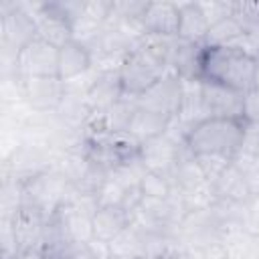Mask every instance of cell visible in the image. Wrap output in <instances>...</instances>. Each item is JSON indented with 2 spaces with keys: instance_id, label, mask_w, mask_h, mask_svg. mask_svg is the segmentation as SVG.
Here are the masks:
<instances>
[{
  "instance_id": "obj_22",
  "label": "cell",
  "mask_w": 259,
  "mask_h": 259,
  "mask_svg": "<svg viewBox=\"0 0 259 259\" xmlns=\"http://www.w3.org/2000/svg\"><path fill=\"white\" fill-rule=\"evenodd\" d=\"M200 259H229V255H227V251L221 247V245H208L206 249H204V253H202V257Z\"/></svg>"
},
{
  "instance_id": "obj_1",
  "label": "cell",
  "mask_w": 259,
  "mask_h": 259,
  "mask_svg": "<svg viewBox=\"0 0 259 259\" xmlns=\"http://www.w3.org/2000/svg\"><path fill=\"white\" fill-rule=\"evenodd\" d=\"M196 81L247 95L259 87V59L243 47L202 45L196 65Z\"/></svg>"
},
{
  "instance_id": "obj_17",
  "label": "cell",
  "mask_w": 259,
  "mask_h": 259,
  "mask_svg": "<svg viewBox=\"0 0 259 259\" xmlns=\"http://www.w3.org/2000/svg\"><path fill=\"white\" fill-rule=\"evenodd\" d=\"M172 121H174L172 117H166L162 113H156V111L136 105V111L132 115V121H130L125 134L130 138H134L138 144H144L148 140H154V138L170 132Z\"/></svg>"
},
{
  "instance_id": "obj_14",
  "label": "cell",
  "mask_w": 259,
  "mask_h": 259,
  "mask_svg": "<svg viewBox=\"0 0 259 259\" xmlns=\"http://www.w3.org/2000/svg\"><path fill=\"white\" fill-rule=\"evenodd\" d=\"M208 188L212 190V194L221 200V202H229V204H245L253 198L249 184L241 172V168L237 166V162H231L210 184Z\"/></svg>"
},
{
  "instance_id": "obj_10",
  "label": "cell",
  "mask_w": 259,
  "mask_h": 259,
  "mask_svg": "<svg viewBox=\"0 0 259 259\" xmlns=\"http://www.w3.org/2000/svg\"><path fill=\"white\" fill-rule=\"evenodd\" d=\"M180 24V4L176 2H146L140 28L142 34L148 36H162V38H176Z\"/></svg>"
},
{
  "instance_id": "obj_5",
  "label": "cell",
  "mask_w": 259,
  "mask_h": 259,
  "mask_svg": "<svg viewBox=\"0 0 259 259\" xmlns=\"http://www.w3.org/2000/svg\"><path fill=\"white\" fill-rule=\"evenodd\" d=\"M0 34H2V47L6 53L12 55V59L32 40L38 36L36 16L28 12L20 4H10L2 8V22H0Z\"/></svg>"
},
{
  "instance_id": "obj_24",
  "label": "cell",
  "mask_w": 259,
  "mask_h": 259,
  "mask_svg": "<svg viewBox=\"0 0 259 259\" xmlns=\"http://www.w3.org/2000/svg\"><path fill=\"white\" fill-rule=\"evenodd\" d=\"M154 259H178V257L172 255V253H164V255H158V257H154Z\"/></svg>"
},
{
  "instance_id": "obj_20",
  "label": "cell",
  "mask_w": 259,
  "mask_h": 259,
  "mask_svg": "<svg viewBox=\"0 0 259 259\" xmlns=\"http://www.w3.org/2000/svg\"><path fill=\"white\" fill-rule=\"evenodd\" d=\"M140 190L144 198H154V200H164L176 194L174 182L170 178V174H162V172H154V170H146L140 176Z\"/></svg>"
},
{
  "instance_id": "obj_2",
  "label": "cell",
  "mask_w": 259,
  "mask_h": 259,
  "mask_svg": "<svg viewBox=\"0 0 259 259\" xmlns=\"http://www.w3.org/2000/svg\"><path fill=\"white\" fill-rule=\"evenodd\" d=\"M245 132V117H198L182 132V144L196 160L233 162L241 152Z\"/></svg>"
},
{
  "instance_id": "obj_9",
  "label": "cell",
  "mask_w": 259,
  "mask_h": 259,
  "mask_svg": "<svg viewBox=\"0 0 259 259\" xmlns=\"http://www.w3.org/2000/svg\"><path fill=\"white\" fill-rule=\"evenodd\" d=\"M49 217L42 214L40 210L28 206V204H18L8 221L16 251L18 249H32L40 247L45 241V229H47Z\"/></svg>"
},
{
  "instance_id": "obj_16",
  "label": "cell",
  "mask_w": 259,
  "mask_h": 259,
  "mask_svg": "<svg viewBox=\"0 0 259 259\" xmlns=\"http://www.w3.org/2000/svg\"><path fill=\"white\" fill-rule=\"evenodd\" d=\"M208 30H210V20H208L202 4L200 2H182L176 38L192 42V45H204Z\"/></svg>"
},
{
  "instance_id": "obj_13",
  "label": "cell",
  "mask_w": 259,
  "mask_h": 259,
  "mask_svg": "<svg viewBox=\"0 0 259 259\" xmlns=\"http://www.w3.org/2000/svg\"><path fill=\"white\" fill-rule=\"evenodd\" d=\"M93 55L91 49L79 40V38H71L69 42H65L59 49V67H57V77L69 85L71 81H77L81 77H85L91 67H93Z\"/></svg>"
},
{
  "instance_id": "obj_15",
  "label": "cell",
  "mask_w": 259,
  "mask_h": 259,
  "mask_svg": "<svg viewBox=\"0 0 259 259\" xmlns=\"http://www.w3.org/2000/svg\"><path fill=\"white\" fill-rule=\"evenodd\" d=\"M83 95L93 113L103 111L109 105H113L115 101H119L123 95H121V87H119L117 69H101L95 75V79L87 85Z\"/></svg>"
},
{
  "instance_id": "obj_3",
  "label": "cell",
  "mask_w": 259,
  "mask_h": 259,
  "mask_svg": "<svg viewBox=\"0 0 259 259\" xmlns=\"http://www.w3.org/2000/svg\"><path fill=\"white\" fill-rule=\"evenodd\" d=\"M73 192V186L65 172L59 170H42L28 180L20 182V198L18 204H28L42 214L51 217Z\"/></svg>"
},
{
  "instance_id": "obj_4",
  "label": "cell",
  "mask_w": 259,
  "mask_h": 259,
  "mask_svg": "<svg viewBox=\"0 0 259 259\" xmlns=\"http://www.w3.org/2000/svg\"><path fill=\"white\" fill-rule=\"evenodd\" d=\"M186 83L188 81H184L180 75H176L174 71H168L146 93H142L136 99V105L146 107L156 113H162L166 117L178 119L182 115L186 99H188Z\"/></svg>"
},
{
  "instance_id": "obj_18",
  "label": "cell",
  "mask_w": 259,
  "mask_h": 259,
  "mask_svg": "<svg viewBox=\"0 0 259 259\" xmlns=\"http://www.w3.org/2000/svg\"><path fill=\"white\" fill-rule=\"evenodd\" d=\"M245 38V28L243 24L235 18V14H229L221 20H217L214 24H210L208 36L204 40V45L210 47H241Z\"/></svg>"
},
{
  "instance_id": "obj_19",
  "label": "cell",
  "mask_w": 259,
  "mask_h": 259,
  "mask_svg": "<svg viewBox=\"0 0 259 259\" xmlns=\"http://www.w3.org/2000/svg\"><path fill=\"white\" fill-rule=\"evenodd\" d=\"M49 259H103L89 241H59L42 247Z\"/></svg>"
},
{
  "instance_id": "obj_7",
  "label": "cell",
  "mask_w": 259,
  "mask_h": 259,
  "mask_svg": "<svg viewBox=\"0 0 259 259\" xmlns=\"http://www.w3.org/2000/svg\"><path fill=\"white\" fill-rule=\"evenodd\" d=\"M198 111L202 117H245V95L221 85L196 81Z\"/></svg>"
},
{
  "instance_id": "obj_6",
  "label": "cell",
  "mask_w": 259,
  "mask_h": 259,
  "mask_svg": "<svg viewBox=\"0 0 259 259\" xmlns=\"http://www.w3.org/2000/svg\"><path fill=\"white\" fill-rule=\"evenodd\" d=\"M14 67L18 79L28 77H57L59 67V49L45 38H32L16 57Z\"/></svg>"
},
{
  "instance_id": "obj_23",
  "label": "cell",
  "mask_w": 259,
  "mask_h": 259,
  "mask_svg": "<svg viewBox=\"0 0 259 259\" xmlns=\"http://www.w3.org/2000/svg\"><path fill=\"white\" fill-rule=\"evenodd\" d=\"M107 259H144V257H134V255H111Z\"/></svg>"
},
{
  "instance_id": "obj_11",
  "label": "cell",
  "mask_w": 259,
  "mask_h": 259,
  "mask_svg": "<svg viewBox=\"0 0 259 259\" xmlns=\"http://www.w3.org/2000/svg\"><path fill=\"white\" fill-rule=\"evenodd\" d=\"M182 152H184L182 140L178 142L176 138L170 136V132L140 144V158H142L144 168L154 170V172H162V174L172 172V168L178 162Z\"/></svg>"
},
{
  "instance_id": "obj_21",
  "label": "cell",
  "mask_w": 259,
  "mask_h": 259,
  "mask_svg": "<svg viewBox=\"0 0 259 259\" xmlns=\"http://www.w3.org/2000/svg\"><path fill=\"white\" fill-rule=\"evenodd\" d=\"M245 119L249 123H259V87L245 95Z\"/></svg>"
},
{
  "instance_id": "obj_12",
  "label": "cell",
  "mask_w": 259,
  "mask_h": 259,
  "mask_svg": "<svg viewBox=\"0 0 259 259\" xmlns=\"http://www.w3.org/2000/svg\"><path fill=\"white\" fill-rule=\"evenodd\" d=\"M134 223V214L121 204H97L91 214L93 243L109 245L113 243L130 225Z\"/></svg>"
},
{
  "instance_id": "obj_8",
  "label": "cell",
  "mask_w": 259,
  "mask_h": 259,
  "mask_svg": "<svg viewBox=\"0 0 259 259\" xmlns=\"http://www.w3.org/2000/svg\"><path fill=\"white\" fill-rule=\"evenodd\" d=\"M24 101L40 113L59 111L67 97V85L59 77H28L18 79Z\"/></svg>"
}]
</instances>
